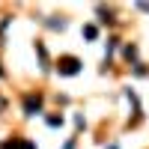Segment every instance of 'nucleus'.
Masks as SVG:
<instances>
[{
	"instance_id": "nucleus-1",
	"label": "nucleus",
	"mask_w": 149,
	"mask_h": 149,
	"mask_svg": "<svg viewBox=\"0 0 149 149\" xmlns=\"http://www.w3.org/2000/svg\"><path fill=\"white\" fill-rule=\"evenodd\" d=\"M57 69H60V74H78V72H81V63H78L74 57H66Z\"/></svg>"
},
{
	"instance_id": "nucleus-2",
	"label": "nucleus",
	"mask_w": 149,
	"mask_h": 149,
	"mask_svg": "<svg viewBox=\"0 0 149 149\" xmlns=\"http://www.w3.org/2000/svg\"><path fill=\"white\" fill-rule=\"evenodd\" d=\"M42 110V98L39 95H27V102H24V113L27 116H36Z\"/></svg>"
},
{
	"instance_id": "nucleus-3",
	"label": "nucleus",
	"mask_w": 149,
	"mask_h": 149,
	"mask_svg": "<svg viewBox=\"0 0 149 149\" xmlns=\"http://www.w3.org/2000/svg\"><path fill=\"white\" fill-rule=\"evenodd\" d=\"M95 33H98V30L93 27V24H86V27H84V36H86V39H95Z\"/></svg>"
},
{
	"instance_id": "nucleus-4",
	"label": "nucleus",
	"mask_w": 149,
	"mask_h": 149,
	"mask_svg": "<svg viewBox=\"0 0 149 149\" xmlns=\"http://www.w3.org/2000/svg\"><path fill=\"white\" fill-rule=\"evenodd\" d=\"M125 57H128V60H134V57H137V48L128 45V48H125Z\"/></svg>"
},
{
	"instance_id": "nucleus-5",
	"label": "nucleus",
	"mask_w": 149,
	"mask_h": 149,
	"mask_svg": "<svg viewBox=\"0 0 149 149\" xmlns=\"http://www.w3.org/2000/svg\"><path fill=\"white\" fill-rule=\"evenodd\" d=\"M140 9H143V12H149V3H140Z\"/></svg>"
},
{
	"instance_id": "nucleus-6",
	"label": "nucleus",
	"mask_w": 149,
	"mask_h": 149,
	"mask_svg": "<svg viewBox=\"0 0 149 149\" xmlns=\"http://www.w3.org/2000/svg\"><path fill=\"white\" fill-rule=\"evenodd\" d=\"M3 107H6V102H3V98H0V110H3Z\"/></svg>"
}]
</instances>
